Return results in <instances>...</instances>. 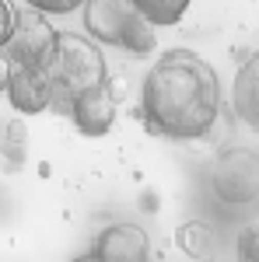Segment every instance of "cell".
Here are the masks:
<instances>
[{
  "instance_id": "obj_9",
  "label": "cell",
  "mask_w": 259,
  "mask_h": 262,
  "mask_svg": "<svg viewBox=\"0 0 259 262\" xmlns=\"http://www.w3.org/2000/svg\"><path fill=\"white\" fill-rule=\"evenodd\" d=\"M231 108L252 133H259V53L238 67L235 84H231Z\"/></svg>"
},
{
  "instance_id": "obj_11",
  "label": "cell",
  "mask_w": 259,
  "mask_h": 262,
  "mask_svg": "<svg viewBox=\"0 0 259 262\" xmlns=\"http://www.w3.org/2000/svg\"><path fill=\"white\" fill-rule=\"evenodd\" d=\"M130 4H133L154 28H172V25H179L182 14L189 11V0H130Z\"/></svg>"
},
{
  "instance_id": "obj_15",
  "label": "cell",
  "mask_w": 259,
  "mask_h": 262,
  "mask_svg": "<svg viewBox=\"0 0 259 262\" xmlns=\"http://www.w3.org/2000/svg\"><path fill=\"white\" fill-rule=\"evenodd\" d=\"M70 262H102L95 252H84V255H77V259H70Z\"/></svg>"
},
{
  "instance_id": "obj_8",
  "label": "cell",
  "mask_w": 259,
  "mask_h": 262,
  "mask_svg": "<svg viewBox=\"0 0 259 262\" xmlns=\"http://www.w3.org/2000/svg\"><path fill=\"white\" fill-rule=\"evenodd\" d=\"M91 252L102 262H147V234L137 224H109Z\"/></svg>"
},
{
  "instance_id": "obj_13",
  "label": "cell",
  "mask_w": 259,
  "mask_h": 262,
  "mask_svg": "<svg viewBox=\"0 0 259 262\" xmlns=\"http://www.w3.org/2000/svg\"><path fill=\"white\" fill-rule=\"evenodd\" d=\"M25 7H32L39 14H74L84 7V0H25Z\"/></svg>"
},
{
  "instance_id": "obj_6",
  "label": "cell",
  "mask_w": 259,
  "mask_h": 262,
  "mask_svg": "<svg viewBox=\"0 0 259 262\" xmlns=\"http://www.w3.org/2000/svg\"><path fill=\"white\" fill-rule=\"evenodd\" d=\"M70 122L77 126L84 137H105L116 122V98H112V88L102 84V88H91L84 91L81 98H74V105L67 108Z\"/></svg>"
},
{
  "instance_id": "obj_10",
  "label": "cell",
  "mask_w": 259,
  "mask_h": 262,
  "mask_svg": "<svg viewBox=\"0 0 259 262\" xmlns=\"http://www.w3.org/2000/svg\"><path fill=\"white\" fill-rule=\"evenodd\" d=\"M175 242H179V248L193 262H210L214 259V248H217L214 231H210L203 221H186L179 227V234H175Z\"/></svg>"
},
{
  "instance_id": "obj_4",
  "label": "cell",
  "mask_w": 259,
  "mask_h": 262,
  "mask_svg": "<svg viewBox=\"0 0 259 262\" xmlns=\"http://www.w3.org/2000/svg\"><path fill=\"white\" fill-rule=\"evenodd\" d=\"M56 39H60V32L46 21V14L25 7V11H18L14 35L7 39V46L0 53H4V60L11 63L14 70H42V67L53 63Z\"/></svg>"
},
{
  "instance_id": "obj_5",
  "label": "cell",
  "mask_w": 259,
  "mask_h": 262,
  "mask_svg": "<svg viewBox=\"0 0 259 262\" xmlns=\"http://www.w3.org/2000/svg\"><path fill=\"white\" fill-rule=\"evenodd\" d=\"M210 192L221 203H252L259 196V154L249 147H228L210 168Z\"/></svg>"
},
{
  "instance_id": "obj_7",
  "label": "cell",
  "mask_w": 259,
  "mask_h": 262,
  "mask_svg": "<svg viewBox=\"0 0 259 262\" xmlns=\"http://www.w3.org/2000/svg\"><path fill=\"white\" fill-rule=\"evenodd\" d=\"M4 91H7L11 105L18 112H25V116H39L46 108H53V77H49V67H42V70H14Z\"/></svg>"
},
{
  "instance_id": "obj_12",
  "label": "cell",
  "mask_w": 259,
  "mask_h": 262,
  "mask_svg": "<svg viewBox=\"0 0 259 262\" xmlns=\"http://www.w3.org/2000/svg\"><path fill=\"white\" fill-rule=\"evenodd\" d=\"M235 255H238V262H259V224L242 227L238 242H235Z\"/></svg>"
},
{
  "instance_id": "obj_2",
  "label": "cell",
  "mask_w": 259,
  "mask_h": 262,
  "mask_svg": "<svg viewBox=\"0 0 259 262\" xmlns=\"http://www.w3.org/2000/svg\"><path fill=\"white\" fill-rule=\"evenodd\" d=\"M49 77H53V108L67 116V108L81 98L84 91L109 84V67L105 56L88 35L77 32H60L56 53L49 63Z\"/></svg>"
},
{
  "instance_id": "obj_1",
  "label": "cell",
  "mask_w": 259,
  "mask_h": 262,
  "mask_svg": "<svg viewBox=\"0 0 259 262\" xmlns=\"http://www.w3.org/2000/svg\"><path fill=\"white\" fill-rule=\"evenodd\" d=\"M221 112L217 70L193 49H168L147 70L140 88V116L165 140H203Z\"/></svg>"
},
{
  "instance_id": "obj_14",
  "label": "cell",
  "mask_w": 259,
  "mask_h": 262,
  "mask_svg": "<svg viewBox=\"0 0 259 262\" xmlns=\"http://www.w3.org/2000/svg\"><path fill=\"white\" fill-rule=\"evenodd\" d=\"M14 25H18V7L11 0H0V49L14 35Z\"/></svg>"
},
{
  "instance_id": "obj_3",
  "label": "cell",
  "mask_w": 259,
  "mask_h": 262,
  "mask_svg": "<svg viewBox=\"0 0 259 262\" xmlns=\"http://www.w3.org/2000/svg\"><path fill=\"white\" fill-rule=\"evenodd\" d=\"M84 35L91 42L123 49L130 56H151L158 49L154 25L130 0H84Z\"/></svg>"
}]
</instances>
